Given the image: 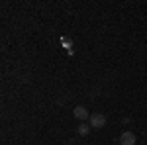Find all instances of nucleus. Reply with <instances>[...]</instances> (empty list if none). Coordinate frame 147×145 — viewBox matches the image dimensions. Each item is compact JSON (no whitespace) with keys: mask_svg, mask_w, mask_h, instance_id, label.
Returning a JSON list of instances; mask_svg holds the SVG:
<instances>
[{"mask_svg":"<svg viewBox=\"0 0 147 145\" xmlns=\"http://www.w3.org/2000/svg\"><path fill=\"white\" fill-rule=\"evenodd\" d=\"M90 125L94 127V129H100V127H104V125H106V116H104V114H100V112H94V114H90Z\"/></svg>","mask_w":147,"mask_h":145,"instance_id":"f257e3e1","label":"nucleus"},{"mask_svg":"<svg viewBox=\"0 0 147 145\" xmlns=\"http://www.w3.org/2000/svg\"><path fill=\"white\" fill-rule=\"evenodd\" d=\"M73 116L77 118V120H80V122H84V120H90V112L86 110V106H75V110H73Z\"/></svg>","mask_w":147,"mask_h":145,"instance_id":"f03ea898","label":"nucleus"},{"mask_svg":"<svg viewBox=\"0 0 147 145\" xmlns=\"http://www.w3.org/2000/svg\"><path fill=\"white\" fill-rule=\"evenodd\" d=\"M137 137L134 132H124V134L120 135V145H136Z\"/></svg>","mask_w":147,"mask_h":145,"instance_id":"7ed1b4c3","label":"nucleus"},{"mask_svg":"<svg viewBox=\"0 0 147 145\" xmlns=\"http://www.w3.org/2000/svg\"><path fill=\"white\" fill-rule=\"evenodd\" d=\"M90 123H86V122H82V123H79V127H77V132H79V135H88L90 134Z\"/></svg>","mask_w":147,"mask_h":145,"instance_id":"20e7f679","label":"nucleus"}]
</instances>
